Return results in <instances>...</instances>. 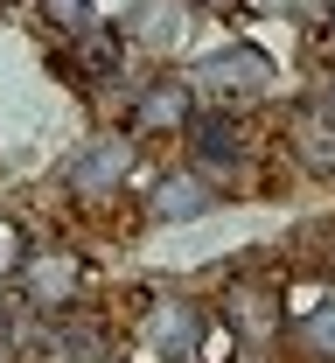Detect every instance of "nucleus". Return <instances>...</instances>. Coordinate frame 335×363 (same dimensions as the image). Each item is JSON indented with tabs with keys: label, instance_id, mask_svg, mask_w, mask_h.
Instances as JSON below:
<instances>
[{
	"label": "nucleus",
	"instance_id": "f257e3e1",
	"mask_svg": "<svg viewBox=\"0 0 335 363\" xmlns=\"http://www.w3.org/2000/svg\"><path fill=\"white\" fill-rule=\"evenodd\" d=\"M273 56L266 49H251V43H231V49H217V56H203L189 70V91H195V105L210 98V105H224V112H238V105H251V98H266L273 91Z\"/></svg>",
	"mask_w": 335,
	"mask_h": 363
},
{
	"label": "nucleus",
	"instance_id": "f03ea898",
	"mask_svg": "<svg viewBox=\"0 0 335 363\" xmlns=\"http://www.w3.org/2000/svg\"><path fill=\"white\" fill-rule=\"evenodd\" d=\"M77 286H84V266H77L70 252H28V266H21V301H28L35 315H63V308L77 301Z\"/></svg>",
	"mask_w": 335,
	"mask_h": 363
},
{
	"label": "nucleus",
	"instance_id": "7ed1b4c3",
	"mask_svg": "<svg viewBox=\"0 0 335 363\" xmlns=\"http://www.w3.org/2000/svg\"><path fill=\"white\" fill-rule=\"evenodd\" d=\"M133 175V133H98L77 161H70V189L77 196H105V189H119V182Z\"/></svg>",
	"mask_w": 335,
	"mask_h": 363
},
{
	"label": "nucleus",
	"instance_id": "20e7f679",
	"mask_svg": "<svg viewBox=\"0 0 335 363\" xmlns=\"http://www.w3.org/2000/svg\"><path fill=\"white\" fill-rule=\"evenodd\" d=\"M287 147H293V161H300L307 175L335 182V105H329V98L300 105V112L287 119Z\"/></svg>",
	"mask_w": 335,
	"mask_h": 363
},
{
	"label": "nucleus",
	"instance_id": "39448f33",
	"mask_svg": "<svg viewBox=\"0 0 335 363\" xmlns=\"http://www.w3.org/2000/svg\"><path fill=\"white\" fill-rule=\"evenodd\" d=\"M147 210H154V224H195V217L217 210V182L203 175V168H175V175L154 182Z\"/></svg>",
	"mask_w": 335,
	"mask_h": 363
},
{
	"label": "nucleus",
	"instance_id": "423d86ee",
	"mask_svg": "<svg viewBox=\"0 0 335 363\" xmlns=\"http://www.w3.org/2000/svg\"><path fill=\"white\" fill-rule=\"evenodd\" d=\"M195 126V91L189 77H154L133 105V133H189Z\"/></svg>",
	"mask_w": 335,
	"mask_h": 363
},
{
	"label": "nucleus",
	"instance_id": "0eeeda50",
	"mask_svg": "<svg viewBox=\"0 0 335 363\" xmlns=\"http://www.w3.org/2000/svg\"><path fill=\"white\" fill-rule=\"evenodd\" d=\"M280 321H287V308H280V294H266V286H231V294H224V328H231L238 342H273Z\"/></svg>",
	"mask_w": 335,
	"mask_h": 363
},
{
	"label": "nucleus",
	"instance_id": "6e6552de",
	"mask_svg": "<svg viewBox=\"0 0 335 363\" xmlns=\"http://www.w3.org/2000/svg\"><path fill=\"white\" fill-rule=\"evenodd\" d=\"M147 357H168V363L203 357V321H195V308H182V301L154 308L147 315Z\"/></svg>",
	"mask_w": 335,
	"mask_h": 363
},
{
	"label": "nucleus",
	"instance_id": "1a4fd4ad",
	"mask_svg": "<svg viewBox=\"0 0 335 363\" xmlns=\"http://www.w3.org/2000/svg\"><path fill=\"white\" fill-rule=\"evenodd\" d=\"M182 28H189V0H133V14H126V43L154 49V56L182 43Z\"/></svg>",
	"mask_w": 335,
	"mask_h": 363
},
{
	"label": "nucleus",
	"instance_id": "9d476101",
	"mask_svg": "<svg viewBox=\"0 0 335 363\" xmlns=\"http://www.w3.org/2000/svg\"><path fill=\"white\" fill-rule=\"evenodd\" d=\"M293 350L307 363H335V294H314V308L293 315Z\"/></svg>",
	"mask_w": 335,
	"mask_h": 363
},
{
	"label": "nucleus",
	"instance_id": "9b49d317",
	"mask_svg": "<svg viewBox=\"0 0 335 363\" xmlns=\"http://www.w3.org/2000/svg\"><path fill=\"white\" fill-rule=\"evenodd\" d=\"M49 7V21L63 28V35H84V28H98L105 14H98V0H42Z\"/></svg>",
	"mask_w": 335,
	"mask_h": 363
},
{
	"label": "nucleus",
	"instance_id": "f8f14e48",
	"mask_svg": "<svg viewBox=\"0 0 335 363\" xmlns=\"http://www.w3.org/2000/svg\"><path fill=\"white\" fill-rule=\"evenodd\" d=\"M21 266H28V238L14 224H0V279H21Z\"/></svg>",
	"mask_w": 335,
	"mask_h": 363
},
{
	"label": "nucleus",
	"instance_id": "ddd939ff",
	"mask_svg": "<svg viewBox=\"0 0 335 363\" xmlns=\"http://www.w3.org/2000/svg\"><path fill=\"white\" fill-rule=\"evenodd\" d=\"M189 7H224V0H189Z\"/></svg>",
	"mask_w": 335,
	"mask_h": 363
},
{
	"label": "nucleus",
	"instance_id": "4468645a",
	"mask_svg": "<svg viewBox=\"0 0 335 363\" xmlns=\"http://www.w3.org/2000/svg\"><path fill=\"white\" fill-rule=\"evenodd\" d=\"M322 98H329V105H335V84H329V91H322Z\"/></svg>",
	"mask_w": 335,
	"mask_h": 363
},
{
	"label": "nucleus",
	"instance_id": "2eb2a0df",
	"mask_svg": "<svg viewBox=\"0 0 335 363\" xmlns=\"http://www.w3.org/2000/svg\"><path fill=\"white\" fill-rule=\"evenodd\" d=\"M329 21H335V7H329Z\"/></svg>",
	"mask_w": 335,
	"mask_h": 363
}]
</instances>
